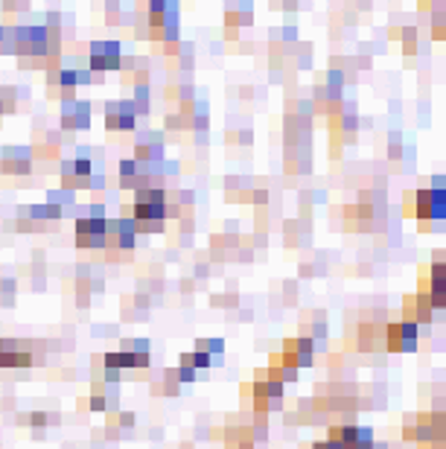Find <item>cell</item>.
<instances>
[{"mask_svg":"<svg viewBox=\"0 0 446 449\" xmlns=\"http://www.w3.org/2000/svg\"><path fill=\"white\" fill-rule=\"evenodd\" d=\"M295 295H297V284H295V280H289V284H286V301H295Z\"/></svg>","mask_w":446,"mask_h":449,"instance_id":"25","label":"cell"},{"mask_svg":"<svg viewBox=\"0 0 446 449\" xmlns=\"http://www.w3.org/2000/svg\"><path fill=\"white\" fill-rule=\"evenodd\" d=\"M373 449H391L385 441H373Z\"/></svg>","mask_w":446,"mask_h":449,"instance_id":"28","label":"cell"},{"mask_svg":"<svg viewBox=\"0 0 446 449\" xmlns=\"http://www.w3.org/2000/svg\"><path fill=\"white\" fill-rule=\"evenodd\" d=\"M359 9H362V12H371V9H373L371 0H359Z\"/></svg>","mask_w":446,"mask_h":449,"instance_id":"26","label":"cell"},{"mask_svg":"<svg viewBox=\"0 0 446 449\" xmlns=\"http://www.w3.org/2000/svg\"><path fill=\"white\" fill-rule=\"evenodd\" d=\"M415 219L446 222V190H432V187L415 190Z\"/></svg>","mask_w":446,"mask_h":449,"instance_id":"3","label":"cell"},{"mask_svg":"<svg viewBox=\"0 0 446 449\" xmlns=\"http://www.w3.org/2000/svg\"><path fill=\"white\" fill-rule=\"evenodd\" d=\"M91 408H94V411H105V408H111V397L94 394V397H91Z\"/></svg>","mask_w":446,"mask_h":449,"instance_id":"20","label":"cell"},{"mask_svg":"<svg viewBox=\"0 0 446 449\" xmlns=\"http://www.w3.org/2000/svg\"><path fill=\"white\" fill-rule=\"evenodd\" d=\"M400 210H403V216H406V219H415V190H406V193H403Z\"/></svg>","mask_w":446,"mask_h":449,"instance_id":"16","label":"cell"},{"mask_svg":"<svg viewBox=\"0 0 446 449\" xmlns=\"http://www.w3.org/2000/svg\"><path fill=\"white\" fill-rule=\"evenodd\" d=\"M140 170H137V161H120V175L123 181H131Z\"/></svg>","mask_w":446,"mask_h":449,"instance_id":"18","label":"cell"},{"mask_svg":"<svg viewBox=\"0 0 446 449\" xmlns=\"http://www.w3.org/2000/svg\"><path fill=\"white\" fill-rule=\"evenodd\" d=\"M403 441L417 443V414H406L403 418Z\"/></svg>","mask_w":446,"mask_h":449,"instance_id":"14","label":"cell"},{"mask_svg":"<svg viewBox=\"0 0 446 449\" xmlns=\"http://www.w3.org/2000/svg\"><path fill=\"white\" fill-rule=\"evenodd\" d=\"M61 123L68 128H88L91 126V105L88 103H68L61 111Z\"/></svg>","mask_w":446,"mask_h":449,"instance_id":"8","label":"cell"},{"mask_svg":"<svg viewBox=\"0 0 446 449\" xmlns=\"http://www.w3.org/2000/svg\"><path fill=\"white\" fill-rule=\"evenodd\" d=\"M123 351H128V353H149V341H131V339H126Z\"/></svg>","mask_w":446,"mask_h":449,"instance_id":"19","label":"cell"},{"mask_svg":"<svg viewBox=\"0 0 446 449\" xmlns=\"http://www.w3.org/2000/svg\"><path fill=\"white\" fill-rule=\"evenodd\" d=\"M120 423H123V426H131V423H135V418H131V414H123Z\"/></svg>","mask_w":446,"mask_h":449,"instance_id":"27","label":"cell"},{"mask_svg":"<svg viewBox=\"0 0 446 449\" xmlns=\"http://www.w3.org/2000/svg\"><path fill=\"white\" fill-rule=\"evenodd\" d=\"M283 6L286 9H297V0H283Z\"/></svg>","mask_w":446,"mask_h":449,"instance_id":"29","label":"cell"},{"mask_svg":"<svg viewBox=\"0 0 446 449\" xmlns=\"http://www.w3.org/2000/svg\"><path fill=\"white\" fill-rule=\"evenodd\" d=\"M420 318V304H417V295L411 292V295H403V318L400 321H411V324H417ZM420 327V324H417Z\"/></svg>","mask_w":446,"mask_h":449,"instance_id":"13","label":"cell"},{"mask_svg":"<svg viewBox=\"0 0 446 449\" xmlns=\"http://www.w3.org/2000/svg\"><path fill=\"white\" fill-rule=\"evenodd\" d=\"M0 38H3V29H0Z\"/></svg>","mask_w":446,"mask_h":449,"instance_id":"31","label":"cell"},{"mask_svg":"<svg viewBox=\"0 0 446 449\" xmlns=\"http://www.w3.org/2000/svg\"><path fill=\"white\" fill-rule=\"evenodd\" d=\"M105 126L108 128H135V103H117V105H108L105 111Z\"/></svg>","mask_w":446,"mask_h":449,"instance_id":"5","label":"cell"},{"mask_svg":"<svg viewBox=\"0 0 446 449\" xmlns=\"http://www.w3.org/2000/svg\"><path fill=\"white\" fill-rule=\"evenodd\" d=\"M420 341V327L411 321L385 324V353H415Z\"/></svg>","mask_w":446,"mask_h":449,"instance_id":"2","label":"cell"},{"mask_svg":"<svg viewBox=\"0 0 446 449\" xmlns=\"http://www.w3.org/2000/svg\"><path fill=\"white\" fill-rule=\"evenodd\" d=\"M426 187H432V190H446V175H432L426 181Z\"/></svg>","mask_w":446,"mask_h":449,"instance_id":"22","label":"cell"},{"mask_svg":"<svg viewBox=\"0 0 446 449\" xmlns=\"http://www.w3.org/2000/svg\"><path fill=\"white\" fill-rule=\"evenodd\" d=\"M56 202H70V190H56V193H50V205H56Z\"/></svg>","mask_w":446,"mask_h":449,"instance_id":"23","label":"cell"},{"mask_svg":"<svg viewBox=\"0 0 446 449\" xmlns=\"http://www.w3.org/2000/svg\"><path fill=\"white\" fill-rule=\"evenodd\" d=\"M32 353L27 351H0V368H29Z\"/></svg>","mask_w":446,"mask_h":449,"instance_id":"10","label":"cell"},{"mask_svg":"<svg viewBox=\"0 0 446 449\" xmlns=\"http://www.w3.org/2000/svg\"><path fill=\"white\" fill-rule=\"evenodd\" d=\"M149 365V353H105V368L108 371H131V368H146Z\"/></svg>","mask_w":446,"mask_h":449,"instance_id":"6","label":"cell"},{"mask_svg":"<svg viewBox=\"0 0 446 449\" xmlns=\"http://www.w3.org/2000/svg\"><path fill=\"white\" fill-rule=\"evenodd\" d=\"M172 210L178 213V207L170 205L167 190H161V187L135 190V202H131V219H135V222H149V219L163 222Z\"/></svg>","mask_w":446,"mask_h":449,"instance_id":"1","label":"cell"},{"mask_svg":"<svg viewBox=\"0 0 446 449\" xmlns=\"http://www.w3.org/2000/svg\"><path fill=\"white\" fill-rule=\"evenodd\" d=\"M3 170L6 172H29V152L27 149H6L3 152Z\"/></svg>","mask_w":446,"mask_h":449,"instance_id":"9","label":"cell"},{"mask_svg":"<svg viewBox=\"0 0 446 449\" xmlns=\"http://www.w3.org/2000/svg\"><path fill=\"white\" fill-rule=\"evenodd\" d=\"M135 240H137V225L131 216H120V219H114V245L128 251V248H135Z\"/></svg>","mask_w":446,"mask_h":449,"instance_id":"7","label":"cell"},{"mask_svg":"<svg viewBox=\"0 0 446 449\" xmlns=\"http://www.w3.org/2000/svg\"><path fill=\"white\" fill-rule=\"evenodd\" d=\"M181 365H184V368H210L213 365V356L210 353H205V351H193V353H181Z\"/></svg>","mask_w":446,"mask_h":449,"instance_id":"12","label":"cell"},{"mask_svg":"<svg viewBox=\"0 0 446 449\" xmlns=\"http://www.w3.org/2000/svg\"><path fill=\"white\" fill-rule=\"evenodd\" d=\"M170 376H178L181 382H193L198 374H195V368H184V365H181L178 371H170Z\"/></svg>","mask_w":446,"mask_h":449,"instance_id":"21","label":"cell"},{"mask_svg":"<svg viewBox=\"0 0 446 449\" xmlns=\"http://www.w3.org/2000/svg\"><path fill=\"white\" fill-rule=\"evenodd\" d=\"M29 423H32V426H44V423H47V414L32 411V414H29Z\"/></svg>","mask_w":446,"mask_h":449,"instance_id":"24","label":"cell"},{"mask_svg":"<svg viewBox=\"0 0 446 449\" xmlns=\"http://www.w3.org/2000/svg\"><path fill=\"white\" fill-rule=\"evenodd\" d=\"M312 449H327V441H315V443H312Z\"/></svg>","mask_w":446,"mask_h":449,"instance_id":"30","label":"cell"},{"mask_svg":"<svg viewBox=\"0 0 446 449\" xmlns=\"http://www.w3.org/2000/svg\"><path fill=\"white\" fill-rule=\"evenodd\" d=\"M400 44L406 56H417L420 53V29L417 27H403L400 29Z\"/></svg>","mask_w":446,"mask_h":449,"instance_id":"11","label":"cell"},{"mask_svg":"<svg viewBox=\"0 0 446 449\" xmlns=\"http://www.w3.org/2000/svg\"><path fill=\"white\" fill-rule=\"evenodd\" d=\"M443 228H446V222H438V219H423V222H417L420 234H438V230H443Z\"/></svg>","mask_w":446,"mask_h":449,"instance_id":"17","label":"cell"},{"mask_svg":"<svg viewBox=\"0 0 446 449\" xmlns=\"http://www.w3.org/2000/svg\"><path fill=\"white\" fill-rule=\"evenodd\" d=\"M120 68V44L117 41H94L91 44V71H117Z\"/></svg>","mask_w":446,"mask_h":449,"instance_id":"4","label":"cell"},{"mask_svg":"<svg viewBox=\"0 0 446 449\" xmlns=\"http://www.w3.org/2000/svg\"><path fill=\"white\" fill-rule=\"evenodd\" d=\"M195 351H205V353H210V356H222L225 353V344H222V339H202L195 344Z\"/></svg>","mask_w":446,"mask_h":449,"instance_id":"15","label":"cell"}]
</instances>
